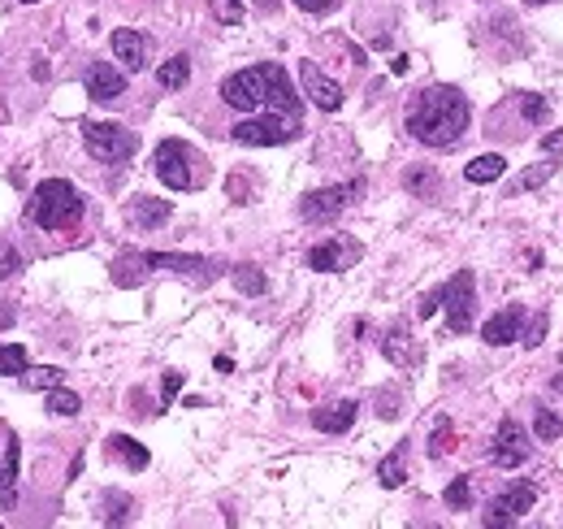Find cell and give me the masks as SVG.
<instances>
[{
  "label": "cell",
  "instance_id": "8",
  "mask_svg": "<svg viewBox=\"0 0 563 529\" xmlns=\"http://www.w3.org/2000/svg\"><path fill=\"white\" fill-rule=\"evenodd\" d=\"M360 191H365V182H360V178H356V182H339V187L308 191V196L299 200V217H303V222H312V226H325V222L343 217V208L356 200Z\"/></svg>",
  "mask_w": 563,
  "mask_h": 529
},
{
  "label": "cell",
  "instance_id": "41",
  "mask_svg": "<svg viewBox=\"0 0 563 529\" xmlns=\"http://www.w3.org/2000/svg\"><path fill=\"white\" fill-rule=\"evenodd\" d=\"M434 313H438V291L425 295V304H420V317H434Z\"/></svg>",
  "mask_w": 563,
  "mask_h": 529
},
{
  "label": "cell",
  "instance_id": "2",
  "mask_svg": "<svg viewBox=\"0 0 563 529\" xmlns=\"http://www.w3.org/2000/svg\"><path fill=\"white\" fill-rule=\"evenodd\" d=\"M221 101L230 104V109H239V113H260V109H269V113H286V118H299V96H295L291 78L286 70L277 66V61H260V66H247L239 75H230L221 83Z\"/></svg>",
  "mask_w": 563,
  "mask_h": 529
},
{
  "label": "cell",
  "instance_id": "31",
  "mask_svg": "<svg viewBox=\"0 0 563 529\" xmlns=\"http://www.w3.org/2000/svg\"><path fill=\"white\" fill-rule=\"evenodd\" d=\"M533 434H538V443H555L563 434V421L550 412V408H538V417H533Z\"/></svg>",
  "mask_w": 563,
  "mask_h": 529
},
{
  "label": "cell",
  "instance_id": "11",
  "mask_svg": "<svg viewBox=\"0 0 563 529\" xmlns=\"http://www.w3.org/2000/svg\"><path fill=\"white\" fill-rule=\"evenodd\" d=\"M529 455H533V447H529V434L520 429V421H503L498 426V434H494V452L490 460L498 464V469H520V464H529Z\"/></svg>",
  "mask_w": 563,
  "mask_h": 529
},
{
  "label": "cell",
  "instance_id": "33",
  "mask_svg": "<svg viewBox=\"0 0 563 529\" xmlns=\"http://www.w3.org/2000/svg\"><path fill=\"white\" fill-rule=\"evenodd\" d=\"M446 507H455V512H464V507H472V481H468V473L464 478H455L451 486H446Z\"/></svg>",
  "mask_w": 563,
  "mask_h": 529
},
{
  "label": "cell",
  "instance_id": "6",
  "mask_svg": "<svg viewBox=\"0 0 563 529\" xmlns=\"http://www.w3.org/2000/svg\"><path fill=\"white\" fill-rule=\"evenodd\" d=\"M438 308H446V330L451 334H468L472 330V313H477V278H472V269H460L442 287Z\"/></svg>",
  "mask_w": 563,
  "mask_h": 529
},
{
  "label": "cell",
  "instance_id": "13",
  "mask_svg": "<svg viewBox=\"0 0 563 529\" xmlns=\"http://www.w3.org/2000/svg\"><path fill=\"white\" fill-rule=\"evenodd\" d=\"M524 334V308L520 304H507V308H498L490 322L481 326V339L490 343V348H507V343H515Z\"/></svg>",
  "mask_w": 563,
  "mask_h": 529
},
{
  "label": "cell",
  "instance_id": "42",
  "mask_svg": "<svg viewBox=\"0 0 563 529\" xmlns=\"http://www.w3.org/2000/svg\"><path fill=\"white\" fill-rule=\"evenodd\" d=\"M391 75H408V57H394V61H391Z\"/></svg>",
  "mask_w": 563,
  "mask_h": 529
},
{
  "label": "cell",
  "instance_id": "4",
  "mask_svg": "<svg viewBox=\"0 0 563 529\" xmlns=\"http://www.w3.org/2000/svg\"><path fill=\"white\" fill-rule=\"evenodd\" d=\"M152 170H156V178H161L170 191H196V187L208 182V165H204V156H199L191 144H182V139H165V144H156Z\"/></svg>",
  "mask_w": 563,
  "mask_h": 529
},
{
  "label": "cell",
  "instance_id": "23",
  "mask_svg": "<svg viewBox=\"0 0 563 529\" xmlns=\"http://www.w3.org/2000/svg\"><path fill=\"white\" fill-rule=\"evenodd\" d=\"M187 78H191V57L187 52H178V57H170L161 70H156V83L165 87V92H178V87H187Z\"/></svg>",
  "mask_w": 563,
  "mask_h": 529
},
{
  "label": "cell",
  "instance_id": "29",
  "mask_svg": "<svg viewBox=\"0 0 563 529\" xmlns=\"http://www.w3.org/2000/svg\"><path fill=\"white\" fill-rule=\"evenodd\" d=\"M455 452V426L451 421H438L434 434H429V460H442V455Z\"/></svg>",
  "mask_w": 563,
  "mask_h": 529
},
{
  "label": "cell",
  "instance_id": "22",
  "mask_svg": "<svg viewBox=\"0 0 563 529\" xmlns=\"http://www.w3.org/2000/svg\"><path fill=\"white\" fill-rule=\"evenodd\" d=\"M377 481H382L386 490H399V486L408 481V447H403V443L377 464Z\"/></svg>",
  "mask_w": 563,
  "mask_h": 529
},
{
  "label": "cell",
  "instance_id": "3",
  "mask_svg": "<svg viewBox=\"0 0 563 529\" xmlns=\"http://www.w3.org/2000/svg\"><path fill=\"white\" fill-rule=\"evenodd\" d=\"M26 213H31V222L40 230H74L83 222V213H87V204L78 196V187L66 182V178H44L40 187H35V196L26 204Z\"/></svg>",
  "mask_w": 563,
  "mask_h": 529
},
{
  "label": "cell",
  "instance_id": "14",
  "mask_svg": "<svg viewBox=\"0 0 563 529\" xmlns=\"http://www.w3.org/2000/svg\"><path fill=\"white\" fill-rule=\"evenodd\" d=\"M109 44H113V57L122 61L126 75H139V70L147 66V35L126 31V26H122V31H113V40H109Z\"/></svg>",
  "mask_w": 563,
  "mask_h": 529
},
{
  "label": "cell",
  "instance_id": "20",
  "mask_svg": "<svg viewBox=\"0 0 563 529\" xmlns=\"http://www.w3.org/2000/svg\"><path fill=\"white\" fill-rule=\"evenodd\" d=\"M503 174H507V161H503L498 152L472 156V161L464 165V178H468V182H477V187H486V182H498Z\"/></svg>",
  "mask_w": 563,
  "mask_h": 529
},
{
  "label": "cell",
  "instance_id": "39",
  "mask_svg": "<svg viewBox=\"0 0 563 529\" xmlns=\"http://www.w3.org/2000/svg\"><path fill=\"white\" fill-rule=\"evenodd\" d=\"M295 4H299L303 13H330V9H334L339 0H295Z\"/></svg>",
  "mask_w": 563,
  "mask_h": 529
},
{
  "label": "cell",
  "instance_id": "27",
  "mask_svg": "<svg viewBox=\"0 0 563 529\" xmlns=\"http://www.w3.org/2000/svg\"><path fill=\"white\" fill-rule=\"evenodd\" d=\"M208 13H213L221 26H239L247 18V4L243 0H208Z\"/></svg>",
  "mask_w": 563,
  "mask_h": 529
},
{
  "label": "cell",
  "instance_id": "28",
  "mask_svg": "<svg viewBox=\"0 0 563 529\" xmlns=\"http://www.w3.org/2000/svg\"><path fill=\"white\" fill-rule=\"evenodd\" d=\"M18 378H22L26 391H48V386H57V382H61V369H52V365H40V369H31V365H26Z\"/></svg>",
  "mask_w": 563,
  "mask_h": 529
},
{
  "label": "cell",
  "instance_id": "7",
  "mask_svg": "<svg viewBox=\"0 0 563 529\" xmlns=\"http://www.w3.org/2000/svg\"><path fill=\"white\" fill-rule=\"evenodd\" d=\"M299 135V118H286V113H265V118H247L230 130L234 144L243 148H273V144H291Z\"/></svg>",
  "mask_w": 563,
  "mask_h": 529
},
{
  "label": "cell",
  "instance_id": "25",
  "mask_svg": "<svg viewBox=\"0 0 563 529\" xmlns=\"http://www.w3.org/2000/svg\"><path fill=\"white\" fill-rule=\"evenodd\" d=\"M48 412H57V417H78V412H83V400L57 382V386H48Z\"/></svg>",
  "mask_w": 563,
  "mask_h": 529
},
{
  "label": "cell",
  "instance_id": "43",
  "mask_svg": "<svg viewBox=\"0 0 563 529\" xmlns=\"http://www.w3.org/2000/svg\"><path fill=\"white\" fill-rule=\"evenodd\" d=\"M524 4H533V9H538V4H550V0H524Z\"/></svg>",
  "mask_w": 563,
  "mask_h": 529
},
{
  "label": "cell",
  "instance_id": "32",
  "mask_svg": "<svg viewBox=\"0 0 563 529\" xmlns=\"http://www.w3.org/2000/svg\"><path fill=\"white\" fill-rule=\"evenodd\" d=\"M520 113H524V122L541 127V122L550 118V101H546V96H538V92H529V96H520Z\"/></svg>",
  "mask_w": 563,
  "mask_h": 529
},
{
  "label": "cell",
  "instance_id": "24",
  "mask_svg": "<svg viewBox=\"0 0 563 529\" xmlns=\"http://www.w3.org/2000/svg\"><path fill=\"white\" fill-rule=\"evenodd\" d=\"M550 178H555V161H541V165H529V170H520V174H515V182H512V191H507V196H524V191H538L541 182H550Z\"/></svg>",
  "mask_w": 563,
  "mask_h": 529
},
{
  "label": "cell",
  "instance_id": "30",
  "mask_svg": "<svg viewBox=\"0 0 563 529\" xmlns=\"http://www.w3.org/2000/svg\"><path fill=\"white\" fill-rule=\"evenodd\" d=\"M26 365H31V360H26L22 343H4V348H0V374H4V378H18Z\"/></svg>",
  "mask_w": 563,
  "mask_h": 529
},
{
  "label": "cell",
  "instance_id": "40",
  "mask_svg": "<svg viewBox=\"0 0 563 529\" xmlns=\"http://www.w3.org/2000/svg\"><path fill=\"white\" fill-rule=\"evenodd\" d=\"M541 148H546V152H563V130L546 135V139H541Z\"/></svg>",
  "mask_w": 563,
  "mask_h": 529
},
{
  "label": "cell",
  "instance_id": "45",
  "mask_svg": "<svg viewBox=\"0 0 563 529\" xmlns=\"http://www.w3.org/2000/svg\"><path fill=\"white\" fill-rule=\"evenodd\" d=\"M18 4H40V0H18Z\"/></svg>",
  "mask_w": 563,
  "mask_h": 529
},
{
  "label": "cell",
  "instance_id": "34",
  "mask_svg": "<svg viewBox=\"0 0 563 529\" xmlns=\"http://www.w3.org/2000/svg\"><path fill=\"white\" fill-rule=\"evenodd\" d=\"M403 187H408V191H417V196H434L438 174H434V170H408V174H403Z\"/></svg>",
  "mask_w": 563,
  "mask_h": 529
},
{
  "label": "cell",
  "instance_id": "44",
  "mask_svg": "<svg viewBox=\"0 0 563 529\" xmlns=\"http://www.w3.org/2000/svg\"><path fill=\"white\" fill-rule=\"evenodd\" d=\"M555 391H563V378H555Z\"/></svg>",
  "mask_w": 563,
  "mask_h": 529
},
{
  "label": "cell",
  "instance_id": "35",
  "mask_svg": "<svg viewBox=\"0 0 563 529\" xmlns=\"http://www.w3.org/2000/svg\"><path fill=\"white\" fill-rule=\"evenodd\" d=\"M18 269H22V256H18V248H13L4 234H0V282L9 274H18Z\"/></svg>",
  "mask_w": 563,
  "mask_h": 529
},
{
  "label": "cell",
  "instance_id": "19",
  "mask_svg": "<svg viewBox=\"0 0 563 529\" xmlns=\"http://www.w3.org/2000/svg\"><path fill=\"white\" fill-rule=\"evenodd\" d=\"M18 499V438L4 434V455H0V507H13Z\"/></svg>",
  "mask_w": 563,
  "mask_h": 529
},
{
  "label": "cell",
  "instance_id": "5",
  "mask_svg": "<svg viewBox=\"0 0 563 529\" xmlns=\"http://www.w3.org/2000/svg\"><path fill=\"white\" fill-rule=\"evenodd\" d=\"M83 144L104 165H122V161H130L139 152V135L126 130L122 122H87L83 127Z\"/></svg>",
  "mask_w": 563,
  "mask_h": 529
},
{
  "label": "cell",
  "instance_id": "16",
  "mask_svg": "<svg viewBox=\"0 0 563 529\" xmlns=\"http://www.w3.org/2000/svg\"><path fill=\"white\" fill-rule=\"evenodd\" d=\"M356 417H360V403H356V400L312 408V426H317L321 434H347V429L356 426Z\"/></svg>",
  "mask_w": 563,
  "mask_h": 529
},
{
  "label": "cell",
  "instance_id": "46",
  "mask_svg": "<svg viewBox=\"0 0 563 529\" xmlns=\"http://www.w3.org/2000/svg\"><path fill=\"white\" fill-rule=\"evenodd\" d=\"M559 365H563V352H559Z\"/></svg>",
  "mask_w": 563,
  "mask_h": 529
},
{
  "label": "cell",
  "instance_id": "18",
  "mask_svg": "<svg viewBox=\"0 0 563 529\" xmlns=\"http://www.w3.org/2000/svg\"><path fill=\"white\" fill-rule=\"evenodd\" d=\"M126 213H130V222H135L139 230H156V226H165V222H170V213H173V208H170V200H152V196H135Z\"/></svg>",
  "mask_w": 563,
  "mask_h": 529
},
{
  "label": "cell",
  "instance_id": "38",
  "mask_svg": "<svg viewBox=\"0 0 563 529\" xmlns=\"http://www.w3.org/2000/svg\"><path fill=\"white\" fill-rule=\"evenodd\" d=\"M182 391V374H165V382H161V395H165V403H173V395Z\"/></svg>",
  "mask_w": 563,
  "mask_h": 529
},
{
  "label": "cell",
  "instance_id": "15",
  "mask_svg": "<svg viewBox=\"0 0 563 529\" xmlns=\"http://www.w3.org/2000/svg\"><path fill=\"white\" fill-rule=\"evenodd\" d=\"M382 352H386V360L391 365H399V369H412V365H420V343L417 334L408 326H391L386 330V339H382Z\"/></svg>",
  "mask_w": 563,
  "mask_h": 529
},
{
  "label": "cell",
  "instance_id": "37",
  "mask_svg": "<svg viewBox=\"0 0 563 529\" xmlns=\"http://www.w3.org/2000/svg\"><path fill=\"white\" fill-rule=\"evenodd\" d=\"M109 507H113V512H109L104 521H109V525H118V521H126V516H130V507H135V504H130L126 495H122V499H118V495H109Z\"/></svg>",
  "mask_w": 563,
  "mask_h": 529
},
{
  "label": "cell",
  "instance_id": "12",
  "mask_svg": "<svg viewBox=\"0 0 563 529\" xmlns=\"http://www.w3.org/2000/svg\"><path fill=\"white\" fill-rule=\"evenodd\" d=\"M83 87H87V96L100 104H113L126 96V75L113 66V61H96V66H87V78H83Z\"/></svg>",
  "mask_w": 563,
  "mask_h": 529
},
{
  "label": "cell",
  "instance_id": "26",
  "mask_svg": "<svg viewBox=\"0 0 563 529\" xmlns=\"http://www.w3.org/2000/svg\"><path fill=\"white\" fill-rule=\"evenodd\" d=\"M230 278H234V287H239L243 295H265V291H269V278L260 274L256 265H239Z\"/></svg>",
  "mask_w": 563,
  "mask_h": 529
},
{
  "label": "cell",
  "instance_id": "17",
  "mask_svg": "<svg viewBox=\"0 0 563 529\" xmlns=\"http://www.w3.org/2000/svg\"><path fill=\"white\" fill-rule=\"evenodd\" d=\"M360 256V248H347L339 239H330V243H317V248H308V269H317V274H339L347 260H356Z\"/></svg>",
  "mask_w": 563,
  "mask_h": 529
},
{
  "label": "cell",
  "instance_id": "9",
  "mask_svg": "<svg viewBox=\"0 0 563 529\" xmlns=\"http://www.w3.org/2000/svg\"><path fill=\"white\" fill-rule=\"evenodd\" d=\"M538 504V486L533 481H512L507 490H498L486 507V525H515L524 512H533Z\"/></svg>",
  "mask_w": 563,
  "mask_h": 529
},
{
  "label": "cell",
  "instance_id": "1",
  "mask_svg": "<svg viewBox=\"0 0 563 529\" xmlns=\"http://www.w3.org/2000/svg\"><path fill=\"white\" fill-rule=\"evenodd\" d=\"M468 122H472V104L460 87H446V83L417 92L408 104V135L425 148H455L464 139Z\"/></svg>",
  "mask_w": 563,
  "mask_h": 529
},
{
  "label": "cell",
  "instance_id": "10",
  "mask_svg": "<svg viewBox=\"0 0 563 529\" xmlns=\"http://www.w3.org/2000/svg\"><path fill=\"white\" fill-rule=\"evenodd\" d=\"M299 83H303V96L317 104L321 113H339L343 109V87L325 75L317 61H299Z\"/></svg>",
  "mask_w": 563,
  "mask_h": 529
},
{
  "label": "cell",
  "instance_id": "36",
  "mask_svg": "<svg viewBox=\"0 0 563 529\" xmlns=\"http://www.w3.org/2000/svg\"><path fill=\"white\" fill-rule=\"evenodd\" d=\"M546 330H550V313H538V317H533V326L520 334V339H524V348H538L541 339H546Z\"/></svg>",
  "mask_w": 563,
  "mask_h": 529
},
{
  "label": "cell",
  "instance_id": "21",
  "mask_svg": "<svg viewBox=\"0 0 563 529\" xmlns=\"http://www.w3.org/2000/svg\"><path fill=\"white\" fill-rule=\"evenodd\" d=\"M109 447H113V455L126 460V469H135V473H144L147 464H152L147 447H144V443H135L130 434H113V438H109Z\"/></svg>",
  "mask_w": 563,
  "mask_h": 529
}]
</instances>
